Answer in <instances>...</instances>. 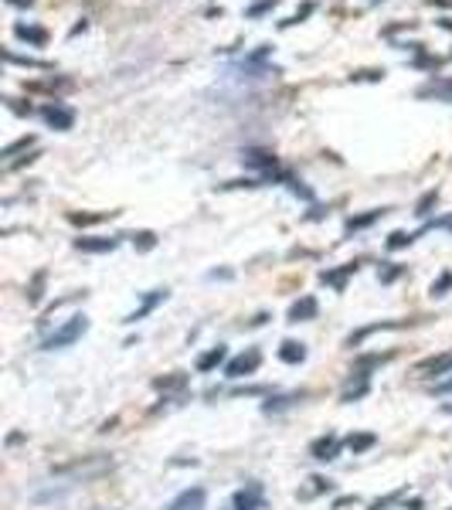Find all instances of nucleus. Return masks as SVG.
Segmentation results:
<instances>
[{"label":"nucleus","mask_w":452,"mask_h":510,"mask_svg":"<svg viewBox=\"0 0 452 510\" xmlns=\"http://www.w3.org/2000/svg\"><path fill=\"white\" fill-rule=\"evenodd\" d=\"M89 330V316H72L68 323H61L58 330L51 337H44V344H41V351H61V347H68V344H75L82 334Z\"/></svg>","instance_id":"1"},{"label":"nucleus","mask_w":452,"mask_h":510,"mask_svg":"<svg viewBox=\"0 0 452 510\" xmlns=\"http://www.w3.org/2000/svg\"><path fill=\"white\" fill-rule=\"evenodd\" d=\"M258 364H262V351H258V347H249L245 354H238V357H232V361L225 364V374H228V378H245V374H256Z\"/></svg>","instance_id":"2"},{"label":"nucleus","mask_w":452,"mask_h":510,"mask_svg":"<svg viewBox=\"0 0 452 510\" xmlns=\"http://www.w3.org/2000/svg\"><path fill=\"white\" fill-rule=\"evenodd\" d=\"M262 504H265L262 483H245V487L232 497V510H262Z\"/></svg>","instance_id":"3"},{"label":"nucleus","mask_w":452,"mask_h":510,"mask_svg":"<svg viewBox=\"0 0 452 510\" xmlns=\"http://www.w3.org/2000/svg\"><path fill=\"white\" fill-rule=\"evenodd\" d=\"M449 371H452V351L415 364V374H418V378H442V374H449Z\"/></svg>","instance_id":"4"},{"label":"nucleus","mask_w":452,"mask_h":510,"mask_svg":"<svg viewBox=\"0 0 452 510\" xmlns=\"http://www.w3.org/2000/svg\"><path fill=\"white\" fill-rule=\"evenodd\" d=\"M204 500H208L204 487H191V490L177 493V497L167 504V510H204Z\"/></svg>","instance_id":"5"},{"label":"nucleus","mask_w":452,"mask_h":510,"mask_svg":"<svg viewBox=\"0 0 452 510\" xmlns=\"http://www.w3.org/2000/svg\"><path fill=\"white\" fill-rule=\"evenodd\" d=\"M102 470H113V459H82V463L55 466L51 473H58V476H68V473H82V476H89V473H102Z\"/></svg>","instance_id":"6"},{"label":"nucleus","mask_w":452,"mask_h":510,"mask_svg":"<svg viewBox=\"0 0 452 510\" xmlns=\"http://www.w3.org/2000/svg\"><path fill=\"white\" fill-rule=\"evenodd\" d=\"M337 452H340V439H337L334 432L320 435L313 446H310V456H313V459H320V463H330V459H337Z\"/></svg>","instance_id":"7"},{"label":"nucleus","mask_w":452,"mask_h":510,"mask_svg":"<svg viewBox=\"0 0 452 510\" xmlns=\"http://www.w3.org/2000/svg\"><path fill=\"white\" fill-rule=\"evenodd\" d=\"M225 361H228V347L218 344V347H211V351H204L201 357H197V371L208 374V371H215V368H221Z\"/></svg>","instance_id":"8"},{"label":"nucleus","mask_w":452,"mask_h":510,"mask_svg":"<svg viewBox=\"0 0 452 510\" xmlns=\"http://www.w3.org/2000/svg\"><path fill=\"white\" fill-rule=\"evenodd\" d=\"M163 299H167V290H153V293H150V296H143V303H139V310H133V313L126 316L123 323H137V320H143V316H146V313H153V310H157V306H160V303H163Z\"/></svg>","instance_id":"9"},{"label":"nucleus","mask_w":452,"mask_h":510,"mask_svg":"<svg viewBox=\"0 0 452 510\" xmlns=\"http://www.w3.org/2000/svg\"><path fill=\"white\" fill-rule=\"evenodd\" d=\"M316 299L313 296H303V299H296L293 306H289V323H306V320H313L316 316Z\"/></svg>","instance_id":"10"},{"label":"nucleus","mask_w":452,"mask_h":510,"mask_svg":"<svg viewBox=\"0 0 452 510\" xmlns=\"http://www.w3.org/2000/svg\"><path fill=\"white\" fill-rule=\"evenodd\" d=\"M368 388H371V374L357 371V385L351 381V385L344 388V394H340V402H347V405H351V402H357V398H364V394H368Z\"/></svg>","instance_id":"11"},{"label":"nucleus","mask_w":452,"mask_h":510,"mask_svg":"<svg viewBox=\"0 0 452 510\" xmlns=\"http://www.w3.org/2000/svg\"><path fill=\"white\" fill-rule=\"evenodd\" d=\"M279 361H286V364H303V361H306V344H299V340H282Z\"/></svg>","instance_id":"12"},{"label":"nucleus","mask_w":452,"mask_h":510,"mask_svg":"<svg viewBox=\"0 0 452 510\" xmlns=\"http://www.w3.org/2000/svg\"><path fill=\"white\" fill-rule=\"evenodd\" d=\"M306 398V392H289V394H275V398H269L265 405H262V412H282V409H289V405H296V402H303Z\"/></svg>","instance_id":"13"},{"label":"nucleus","mask_w":452,"mask_h":510,"mask_svg":"<svg viewBox=\"0 0 452 510\" xmlns=\"http://www.w3.org/2000/svg\"><path fill=\"white\" fill-rule=\"evenodd\" d=\"M75 249H79V252H113V249H116V238H79Z\"/></svg>","instance_id":"14"},{"label":"nucleus","mask_w":452,"mask_h":510,"mask_svg":"<svg viewBox=\"0 0 452 510\" xmlns=\"http://www.w3.org/2000/svg\"><path fill=\"white\" fill-rule=\"evenodd\" d=\"M374 442H377V435H374V432H354V435L347 439V449L357 456V452H368Z\"/></svg>","instance_id":"15"},{"label":"nucleus","mask_w":452,"mask_h":510,"mask_svg":"<svg viewBox=\"0 0 452 510\" xmlns=\"http://www.w3.org/2000/svg\"><path fill=\"white\" fill-rule=\"evenodd\" d=\"M401 323H371V327H364V330H357V334H351L347 337V347H357L364 337H371V334H377V330H398Z\"/></svg>","instance_id":"16"},{"label":"nucleus","mask_w":452,"mask_h":510,"mask_svg":"<svg viewBox=\"0 0 452 510\" xmlns=\"http://www.w3.org/2000/svg\"><path fill=\"white\" fill-rule=\"evenodd\" d=\"M153 388L157 392H180V388H187V374H170V378H157L153 381Z\"/></svg>","instance_id":"17"},{"label":"nucleus","mask_w":452,"mask_h":510,"mask_svg":"<svg viewBox=\"0 0 452 510\" xmlns=\"http://www.w3.org/2000/svg\"><path fill=\"white\" fill-rule=\"evenodd\" d=\"M354 269H357V266H354V262H351V266H344L340 273H323V275H320V279H323V282H330L334 290H344V279H347V275L354 273Z\"/></svg>","instance_id":"18"},{"label":"nucleus","mask_w":452,"mask_h":510,"mask_svg":"<svg viewBox=\"0 0 452 510\" xmlns=\"http://www.w3.org/2000/svg\"><path fill=\"white\" fill-rule=\"evenodd\" d=\"M310 483H313V490H303V493H299L303 500H306V497H316V493H330V490H334V483H330L327 476H313Z\"/></svg>","instance_id":"19"},{"label":"nucleus","mask_w":452,"mask_h":510,"mask_svg":"<svg viewBox=\"0 0 452 510\" xmlns=\"http://www.w3.org/2000/svg\"><path fill=\"white\" fill-rule=\"evenodd\" d=\"M391 354H368V357H357V371H368L374 364H388Z\"/></svg>","instance_id":"20"},{"label":"nucleus","mask_w":452,"mask_h":510,"mask_svg":"<svg viewBox=\"0 0 452 510\" xmlns=\"http://www.w3.org/2000/svg\"><path fill=\"white\" fill-rule=\"evenodd\" d=\"M41 296H44V273H38L31 279V286H27V303H41Z\"/></svg>","instance_id":"21"},{"label":"nucleus","mask_w":452,"mask_h":510,"mask_svg":"<svg viewBox=\"0 0 452 510\" xmlns=\"http://www.w3.org/2000/svg\"><path fill=\"white\" fill-rule=\"evenodd\" d=\"M446 290H452V275L446 273L439 282H432V296H446Z\"/></svg>","instance_id":"22"},{"label":"nucleus","mask_w":452,"mask_h":510,"mask_svg":"<svg viewBox=\"0 0 452 510\" xmlns=\"http://www.w3.org/2000/svg\"><path fill=\"white\" fill-rule=\"evenodd\" d=\"M412 242V235H405V232H394L391 238H388V249H405Z\"/></svg>","instance_id":"23"},{"label":"nucleus","mask_w":452,"mask_h":510,"mask_svg":"<svg viewBox=\"0 0 452 510\" xmlns=\"http://www.w3.org/2000/svg\"><path fill=\"white\" fill-rule=\"evenodd\" d=\"M401 500V490H394V493H388L384 500H377V504H371V510H384V507H391V504H398Z\"/></svg>","instance_id":"24"},{"label":"nucleus","mask_w":452,"mask_h":510,"mask_svg":"<svg viewBox=\"0 0 452 510\" xmlns=\"http://www.w3.org/2000/svg\"><path fill=\"white\" fill-rule=\"evenodd\" d=\"M432 204H435V191H432V194H425L422 201H418V215H429V208H432Z\"/></svg>","instance_id":"25"},{"label":"nucleus","mask_w":452,"mask_h":510,"mask_svg":"<svg viewBox=\"0 0 452 510\" xmlns=\"http://www.w3.org/2000/svg\"><path fill=\"white\" fill-rule=\"evenodd\" d=\"M137 238H139L137 245H139V249H143V252H146V249H153V242H157V238L150 235V232H143V235H137Z\"/></svg>","instance_id":"26"},{"label":"nucleus","mask_w":452,"mask_h":510,"mask_svg":"<svg viewBox=\"0 0 452 510\" xmlns=\"http://www.w3.org/2000/svg\"><path fill=\"white\" fill-rule=\"evenodd\" d=\"M398 275H401V269H398V266H391V269H384V273H381V282H394Z\"/></svg>","instance_id":"27"},{"label":"nucleus","mask_w":452,"mask_h":510,"mask_svg":"<svg viewBox=\"0 0 452 510\" xmlns=\"http://www.w3.org/2000/svg\"><path fill=\"white\" fill-rule=\"evenodd\" d=\"M351 504H357V497H340V500H334V510H344V507H351Z\"/></svg>","instance_id":"28"},{"label":"nucleus","mask_w":452,"mask_h":510,"mask_svg":"<svg viewBox=\"0 0 452 510\" xmlns=\"http://www.w3.org/2000/svg\"><path fill=\"white\" fill-rule=\"evenodd\" d=\"M435 392H439V394H449V392H452V378H449V381H442V385H439Z\"/></svg>","instance_id":"29"},{"label":"nucleus","mask_w":452,"mask_h":510,"mask_svg":"<svg viewBox=\"0 0 452 510\" xmlns=\"http://www.w3.org/2000/svg\"><path fill=\"white\" fill-rule=\"evenodd\" d=\"M262 323H269V313H258L256 320H252V327H262Z\"/></svg>","instance_id":"30"},{"label":"nucleus","mask_w":452,"mask_h":510,"mask_svg":"<svg viewBox=\"0 0 452 510\" xmlns=\"http://www.w3.org/2000/svg\"><path fill=\"white\" fill-rule=\"evenodd\" d=\"M442 412H452V405H446V409H442Z\"/></svg>","instance_id":"31"}]
</instances>
